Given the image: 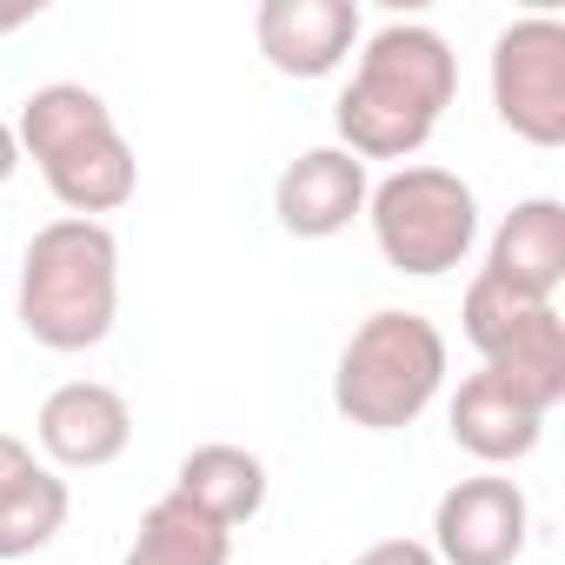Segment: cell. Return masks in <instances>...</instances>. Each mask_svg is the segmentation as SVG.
Masks as SVG:
<instances>
[{
  "label": "cell",
  "mask_w": 565,
  "mask_h": 565,
  "mask_svg": "<svg viewBox=\"0 0 565 565\" xmlns=\"http://www.w3.org/2000/svg\"><path fill=\"white\" fill-rule=\"evenodd\" d=\"M452 94L459 61L446 34H433L426 21H386L360 47V67L333 100V134L353 160H413L439 134Z\"/></svg>",
  "instance_id": "cell-1"
},
{
  "label": "cell",
  "mask_w": 565,
  "mask_h": 565,
  "mask_svg": "<svg viewBox=\"0 0 565 565\" xmlns=\"http://www.w3.org/2000/svg\"><path fill=\"white\" fill-rule=\"evenodd\" d=\"M14 140H21V160L41 167L47 193L74 213V220H100V213H120L134 193H140V160L114 120V107L81 87V81H47L21 100V120H14Z\"/></svg>",
  "instance_id": "cell-2"
},
{
  "label": "cell",
  "mask_w": 565,
  "mask_h": 565,
  "mask_svg": "<svg viewBox=\"0 0 565 565\" xmlns=\"http://www.w3.org/2000/svg\"><path fill=\"white\" fill-rule=\"evenodd\" d=\"M120 320V239L107 220H47L21 259V327L47 353H87Z\"/></svg>",
  "instance_id": "cell-3"
},
{
  "label": "cell",
  "mask_w": 565,
  "mask_h": 565,
  "mask_svg": "<svg viewBox=\"0 0 565 565\" xmlns=\"http://www.w3.org/2000/svg\"><path fill=\"white\" fill-rule=\"evenodd\" d=\"M439 386H446V333L406 307L366 313L333 366V406L360 433L413 426L439 399Z\"/></svg>",
  "instance_id": "cell-4"
},
{
  "label": "cell",
  "mask_w": 565,
  "mask_h": 565,
  "mask_svg": "<svg viewBox=\"0 0 565 565\" xmlns=\"http://www.w3.org/2000/svg\"><path fill=\"white\" fill-rule=\"evenodd\" d=\"M366 220H373L386 266L413 279H439L466 266L479 239V200L452 167H393L366 193Z\"/></svg>",
  "instance_id": "cell-5"
},
{
  "label": "cell",
  "mask_w": 565,
  "mask_h": 565,
  "mask_svg": "<svg viewBox=\"0 0 565 565\" xmlns=\"http://www.w3.org/2000/svg\"><path fill=\"white\" fill-rule=\"evenodd\" d=\"M492 114L525 147H565V21L525 14L492 41Z\"/></svg>",
  "instance_id": "cell-6"
},
{
  "label": "cell",
  "mask_w": 565,
  "mask_h": 565,
  "mask_svg": "<svg viewBox=\"0 0 565 565\" xmlns=\"http://www.w3.org/2000/svg\"><path fill=\"white\" fill-rule=\"evenodd\" d=\"M532 539V499L505 472L459 479L433 505V558L439 565H512Z\"/></svg>",
  "instance_id": "cell-7"
},
{
  "label": "cell",
  "mask_w": 565,
  "mask_h": 565,
  "mask_svg": "<svg viewBox=\"0 0 565 565\" xmlns=\"http://www.w3.org/2000/svg\"><path fill=\"white\" fill-rule=\"evenodd\" d=\"M34 439L54 472H100L134 446V406L107 380H67L41 399Z\"/></svg>",
  "instance_id": "cell-8"
},
{
  "label": "cell",
  "mask_w": 565,
  "mask_h": 565,
  "mask_svg": "<svg viewBox=\"0 0 565 565\" xmlns=\"http://www.w3.org/2000/svg\"><path fill=\"white\" fill-rule=\"evenodd\" d=\"M253 41H259L273 74L327 81L360 47V8H353V0H259Z\"/></svg>",
  "instance_id": "cell-9"
},
{
  "label": "cell",
  "mask_w": 565,
  "mask_h": 565,
  "mask_svg": "<svg viewBox=\"0 0 565 565\" xmlns=\"http://www.w3.org/2000/svg\"><path fill=\"white\" fill-rule=\"evenodd\" d=\"M366 193H373L366 160H353L347 147H307L300 160L279 167L273 213H279V233L294 239H333L366 213Z\"/></svg>",
  "instance_id": "cell-10"
},
{
  "label": "cell",
  "mask_w": 565,
  "mask_h": 565,
  "mask_svg": "<svg viewBox=\"0 0 565 565\" xmlns=\"http://www.w3.org/2000/svg\"><path fill=\"white\" fill-rule=\"evenodd\" d=\"M74 512L67 479L14 433H0V558H34L61 539Z\"/></svg>",
  "instance_id": "cell-11"
},
{
  "label": "cell",
  "mask_w": 565,
  "mask_h": 565,
  "mask_svg": "<svg viewBox=\"0 0 565 565\" xmlns=\"http://www.w3.org/2000/svg\"><path fill=\"white\" fill-rule=\"evenodd\" d=\"M446 426H452V446L472 452V459L492 466V472L532 459L539 439H545V413H532L519 393H505L486 366H479L472 380H459V393H452V406H446Z\"/></svg>",
  "instance_id": "cell-12"
},
{
  "label": "cell",
  "mask_w": 565,
  "mask_h": 565,
  "mask_svg": "<svg viewBox=\"0 0 565 565\" xmlns=\"http://www.w3.org/2000/svg\"><path fill=\"white\" fill-rule=\"evenodd\" d=\"M486 273L505 279L525 300H558V287H565V206L545 193L519 200L486 246Z\"/></svg>",
  "instance_id": "cell-13"
},
{
  "label": "cell",
  "mask_w": 565,
  "mask_h": 565,
  "mask_svg": "<svg viewBox=\"0 0 565 565\" xmlns=\"http://www.w3.org/2000/svg\"><path fill=\"white\" fill-rule=\"evenodd\" d=\"M479 360L532 413H552L565 399V320H558V307H525Z\"/></svg>",
  "instance_id": "cell-14"
},
{
  "label": "cell",
  "mask_w": 565,
  "mask_h": 565,
  "mask_svg": "<svg viewBox=\"0 0 565 565\" xmlns=\"http://www.w3.org/2000/svg\"><path fill=\"white\" fill-rule=\"evenodd\" d=\"M173 499H186V505L206 512L213 525L239 532V525L259 519V505H266V459L246 452V446H226V439L193 446V452L173 466Z\"/></svg>",
  "instance_id": "cell-15"
},
{
  "label": "cell",
  "mask_w": 565,
  "mask_h": 565,
  "mask_svg": "<svg viewBox=\"0 0 565 565\" xmlns=\"http://www.w3.org/2000/svg\"><path fill=\"white\" fill-rule=\"evenodd\" d=\"M120 565H233V532L167 492L140 512V532Z\"/></svg>",
  "instance_id": "cell-16"
},
{
  "label": "cell",
  "mask_w": 565,
  "mask_h": 565,
  "mask_svg": "<svg viewBox=\"0 0 565 565\" xmlns=\"http://www.w3.org/2000/svg\"><path fill=\"white\" fill-rule=\"evenodd\" d=\"M353 565H439V558H433L426 539H380V545H366Z\"/></svg>",
  "instance_id": "cell-17"
},
{
  "label": "cell",
  "mask_w": 565,
  "mask_h": 565,
  "mask_svg": "<svg viewBox=\"0 0 565 565\" xmlns=\"http://www.w3.org/2000/svg\"><path fill=\"white\" fill-rule=\"evenodd\" d=\"M21 173V140H14V120H0V186Z\"/></svg>",
  "instance_id": "cell-18"
}]
</instances>
